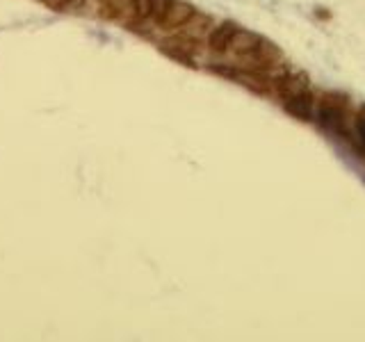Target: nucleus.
<instances>
[{
	"instance_id": "obj_12",
	"label": "nucleus",
	"mask_w": 365,
	"mask_h": 342,
	"mask_svg": "<svg viewBox=\"0 0 365 342\" xmlns=\"http://www.w3.org/2000/svg\"><path fill=\"white\" fill-rule=\"evenodd\" d=\"M53 11H78L87 5V0H41Z\"/></svg>"
},
{
	"instance_id": "obj_7",
	"label": "nucleus",
	"mask_w": 365,
	"mask_h": 342,
	"mask_svg": "<svg viewBox=\"0 0 365 342\" xmlns=\"http://www.w3.org/2000/svg\"><path fill=\"white\" fill-rule=\"evenodd\" d=\"M260 34L256 32H249V30H242V28H237L235 32V37L231 41V46H228V51H231L235 57H247L256 51V46L260 43Z\"/></svg>"
},
{
	"instance_id": "obj_3",
	"label": "nucleus",
	"mask_w": 365,
	"mask_h": 342,
	"mask_svg": "<svg viewBox=\"0 0 365 342\" xmlns=\"http://www.w3.org/2000/svg\"><path fill=\"white\" fill-rule=\"evenodd\" d=\"M194 14H197V7H194L192 3H187V0H171V5L165 11L163 21H160L155 28L165 30V32H176L185 26Z\"/></svg>"
},
{
	"instance_id": "obj_2",
	"label": "nucleus",
	"mask_w": 365,
	"mask_h": 342,
	"mask_svg": "<svg viewBox=\"0 0 365 342\" xmlns=\"http://www.w3.org/2000/svg\"><path fill=\"white\" fill-rule=\"evenodd\" d=\"M240 60H247L245 68H254V71H269V68L281 64L283 51L274 41L260 39V43L256 46V51L251 55H247V57H240Z\"/></svg>"
},
{
	"instance_id": "obj_8",
	"label": "nucleus",
	"mask_w": 365,
	"mask_h": 342,
	"mask_svg": "<svg viewBox=\"0 0 365 342\" xmlns=\"http://www.w3.org/2000/svg\"><path fill=\"white\" fill-rule=\"evenodd\" d=\"M130 14V0H101L98 16L106 21H123Z\"/></svg>"
},
{
	"instance_id": "obj_11",
	"label": "nucleus",
	"mask_w": 365,
	"mask_h": 342,
	"mask_svg": "<svg viewBox=\"0 0 365 342\" xmlns=\"http://www.w3.org/2000/svg\"><path fill=\"white\" fill-rule=\"evenodd\" d=\"M151 5L153 0H130V16L135 21L151 23Z\"/></svg>"
},
{
	"instance_id": "obj_13",
	"label": "nucleus",
	"mask_w": 365,
	"mask_h": 342,
	"mask_svg": "<svg viewBox=\"0 0 365 342\" xmlns=\"http://www.w3.org/2000/svg\"><path fill=\"white\" fill-rule=\"evenodd\" d=\"M354 135H356V144L361 146V151L365 153V103L354 114Z\"/></svg>"
},
{
	"instance_id": "obj_15",
	"label": "nucleus",
	"mask_w": 365,
	"mask_h": 342,
	"mask_svg": "<svg viewBox=\"0 0 365 342\" xmlns=\"http://www.w3.org/2000/svg\"><path fill=\"white\" fill-rule=\"evenodd\" d=\"M96 3H101V0H96Z\"/></svg>"
},
{
	"instance_id": "obj_4",
	"label": "nucleus",
	"mask_w": 365,
	"mask_h": 342,
	"mask_svg": "<svg viewBox=\"0 0 365 342\" xmlns=\"http://www.w3.org/2000/svg\"><path fill=\"white\" fill-rule=\"evenodd\" d=\"M283 108L290 117L299 119V121H311L313 119V112H315V96L311 91H299L290 98H283Z\"/></svg>"
},
{
	"instance_id": "obj_10",
	"label": "nucleus",
	"mask_w": 365,
	"mask_h": 342,
	"mask_svg": "<svg viewBox=\"0 0 365 342\" xmlns=\"http://www.w3.org/2000/svg\"><path fill=\"white\" fill-rule=\"evenodd\" d=\"M160 53L167 55L169 60H174V62L182 64V66L197 68V62H194V55L187 53V51H182V48H178V46H171V43H165V41H163V43H160Z\"/></svg>"
},
{
	"instance_id": "obj_1",
	"label": "nucleus",
	"mask_w": 365,
	"mask_h": 342,
	"mask_svg": "<svg viewBox=\"0 0 365 342\" xmlns=\"http://www.w3.org/2000/svg\"><path fill=\"white\" fill-rule=\"evenodd\" d=\"M315 112H317V123L322 125L327 133L349 137L345 128V119L349 112V98L338 91H327L315 100Z\"/></svg>"
},
{
	"instance_id": "obj_6",
	"label": "nucleus",
	"mask_w": 365,
	"mask_h": 342,
	"mask_svg": "<svg viewBox=\"0 0 365 342\" xmlns=\"http://www.w3.org/2000/svg\"><path fill=\"white\" fill-rule=\"evenodd\" d=\"M272 83L281 98H290L294 94H299V91L308 89V76L306 73H283L279 78H274Z\"/></svg>"
},
{
	"instance_id": "obj_14",
	"label": "nucleus",
	"mask_w": 365,
	"mask_h": 342,
	"mask_svg": "<svg viewBox=\"0 0 365 342\" xmlns=\"http://www.w3.org/2000/svg\"><path fill=\"white\" fill-rule=\"evenodd\" d=\"M169 5H171V0H153V5H151V23L153 26H158V23L163 21Z\"/></svg>"
},
{
	"instance_id": "obj_5",
	"label": "nucleus",
	"mask_w": 365,
	"mask_h": 342,
	"mask_svg": "<svg viewBox=\"0 0 365 342\" xmlns=\"http://www.w3.org/2000/svg\"><path fill=\"white\" fill-rule=\"evenodd\" d=\"M237 23L233 21H222L208 32V48L212 53H228V46H231L235 32H237Z\"/></svg>"
},
{
	"instance_id": "obj_9",
	"label": "nucleus",
	"mask_w": 365,
	"mask_h": 342,
	"mask_svg": "<svg viewBox=\"0 0 365 342\" xmlns=\"http://www.w3.org/2000/svg\"><path fill=\"white\" fill-rule=\"evenodd\" d=\"M212 30V19L208 16V14H201V11H197L185 26H182L180 30H176V32H185L187 37H194V39H203L205 34H208Z\"/></svg>"
}]
</instances>
